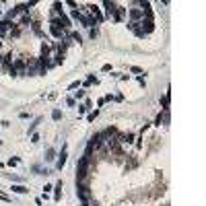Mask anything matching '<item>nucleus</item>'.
<instances>
[{"mask_svg": "<svg viewBox=\"0 0 206 206\" xmlns=\"http://www.w3.org/2000/svg\"><path fill=\"white\" fill-rule=\"evenodd\" d=\"M103 6H105L107 19H109L111 23H122L124 19H126V8H124V6L116 4V2H109V0H105Z\"/></svg>", "mask_w": 206, "mask_h": 206, "instance_id": "obj_1", "label": "nucleus"}, {"mask_svg": "<svg viewBox=\"0 0 206 206\" xmlns=\"http://www.w3.org/2000/svg\"><path fill=\"white\" fill-rule=\"evenodd\" d=\"M84 8H87V12H89V15H91V17H93V19L97 21V25L105 21V17H103V12H101V8H99L97 4H89V6H84Z\"/></svg>", "mask_w": 206, "mask_h": 206, "instance_id": "obj_2", "label": "nucleus"}, {"mask_svg": "<svg viewBox=\"0 0 206 206\" xmlns=\"http://www.w3.org/2000/svg\"><path fill=\"white\" fill-rule=\"evenodd\" d=\"M171 122V116H169V109H161V114L155 118V126H167Z\"/></svg>", "mask_w": 206, "mask_h": 206, "instance_id": "obj_3", "label": "nucleus"}, {"mask_svg": "<svg viewBox=\"0 0 206 206\" xmlns=\"http://www.w3.org/2000/svg\"><path fill=\"white\" fill-rule=\"evenodd\" d=\"M142 21V10L140 8H130L128 10V23H140Z\"/></svg>", "mask_w": 206, "mask_h": 206, "instance_id": "obj_4", "label": "nucleus"}, {"mask_svg": "<svg viewBox=\"0 0 206 206\" xmlns=\"http://www.w3.org/2000/svg\"><path fill=\"white\" fill-rule=\"evenodd\" d=\"M66 144H62V151H60V155H58V161H56V169L58 171H62L64 169V165H66Z\"/></svg>", "mask_w": 206, "mask_h": 206, "instance_id": "obj_5", "label": "nucleus"}, {"mask_svg": "<svg viewBox=\"0 0 206 206\" xmlns=\"http://www.w3.org/2000/svg\"><path fill=\"white\" fill-rule=\"evenodd\" d=\"M62 186H64L62 179L56 181V186H54V200H56V202H60V198H62Z\"/></svg>", "mask_w": 206, "mask_h": 206, "instance_id": "obj_6", "label": "nucleus"}, {"mask_svg": "<svg viewBox=\"0 0 206 206\" xmlns=\"http://www.w3.org/2000/svg\"><path fill=\"white\" fill-rule=\"evenodd\" d=\"M21 33H23V29H21L19 25H12V27L8 29V37H15V39H19V37H21Z\"/></svg>", "mask_w": 206, "mask_h": 206, "instance_id": "obj_7", "label": "nucleus"}, {"mask_svg": "<svg viewBox=\"0 0 206 206\" xmlns=\"http://www.w3.org/2000/svg\"><path fill=\"white\" fill-rule=\"evenodd\" d=\"M169 101H171V93L167 91L163 97H161V109H169Z\"/></svg>", "mask_w": 206, "mask_h": 206, "instance_id": "obj_8", "label": "nucleus"}, {"mask_svg": "<svg viewBox=\"0 0 206 206\" xmlns=\"http://www.w3.org/2000/svg\"><path fill=\"white\" fill-rule=\"evenodd\" d=\"M138 165H140V161H138V159H134V157L126 159V167H128V169H136Z\"/></svg>", "mask_w": 206, "mask_h": 206, "instance_id": "obj_9", "label": "nucleus"}, {"mask_svg": "<svg viewBox=\"0 0 206 206\" xmlns=\"http://www.w3.org/2000/svg\"><path fill=\"white\" fill-rule=\"evenodd\" d=\"M70 41H76L79 45H82V35L79 31H70Z\"/></svg>", "mask_w": 206, "mask_h": 206, "instance_id": "obj_10", "label": "nucleus"}, {"mask_svg": "<svg viewBox=\"0 0 206 206\" xmlns=\"http://www.w3.org/2000/svg\"><path fill=\"white\" fill-rule=\"evenodd\" d=\"M97 76H95V74H89V79H87V81L82 82V84H84V87H91V84H97Z\"/></svg>", "mask_w": 206, "mask_h": 206, "instance_id": "obj_11", "label": "nucleus"}, {"mask_svg": "<svg viewBox=\"0 0 206 206\" xmlns=\"http://www.w3.org/2000/svg\"><path fill=\"white\" fill-rule=\"evenodd\" d=\"M12 192H17V194H27L29 188H25V186H12Z\"/></svg>", "mask_w": 206, "mask_h": 206, "instance_id": "obj_12", "label": "nucleus"}, {"mask_svg": "<svg viewBox=\"0 0 206 206\" xmlns=\"http://www.w3.org/2000/svg\"><path fill=\"white\" fill-rule=\"evenodd\" d=\"M52 120H54V122H60V120H62V111H60V109H54V111H52Z\"/></svg>", "mask_w": 206, "mask_h": 206, "instance_id": "obj_13", "label": "nucleus"}, {"mask_svg": "<svg viewBox=\"0 0 206 206\" xmlns=\"http://www.w3.org/2000/svg\"><path fill=\"white\" fill-rule=\"evenodd\" d=\"M39 124H41V118H37L35 122H33V124H31V126H29V134H35V128H37Z\"/></svg>", "mask_w": 206, "mask_h": 206, "instance_id": "obj_14", "label": "nucleus"}, {"mask_svg": "<svg viewBox=\"0 0 206 206\" xmlns=\"http://www.w3.org/2000/svg\"><path fill=\"white\" fill-rule=\"evenodd\" d=\"M89 37H91V39H97V37H99V29H97V27H95V29H89Z\"/></svg>", "mask_w": 206, "mask_h": 206, "instance_id": "obj_15", "label": "nucleus"}, {"mask_svg": "<svg viewBox=\"0 0 206 206\" xmlns=\"http://www.w3.org/2000/svg\"><path fill=\"white\" fill-rule=\"evenodd\" d=\"M97 116H99V109H95V111H91V114L87 116V120H89V122H95V120H97Z\"/></svg>", "mask_w": 206, "mask_h": 206, "instance_id": "obj_16", "label": "nucleus"}, {"mask_svg": "<svg viewBox=\"0 0 206 206\" xmlns=\"http://www.w3.org/2000/svg\"><path fill=\"white\" fill-rule=\"evenodd\" d=\"M54 155H56V151H54V148H47V151H45V161H52Z\"/></svg>", "mask_w": 206, "mask_h": 206, "instance_id": "obj_17", "label": "nucleus"}, {"mask_svg": "<svg viewBox=\"0 0 206 206\" xmlns=\"http://www.w3.org/2000/svg\"><path fill=\"white\" fill-rule=\"evenodd\" d=\"M6 37H8V31H6V29H4V27L0 25V39L4 41V39H6Z\"/></svg>", "mask_w": 206, "mask_h": 206, "instance_id": "obj_18", "label": "nucleus"}, {"mask_svg": "<svg viewBox=\"0 0 206 206\" xmlns=\"http://www.w3.org/2000/svg\"><path fill=\"white\" fill-rule=\"evenodd\" d=\"M79 87H81V81H74V82L68 84V91H74V89H79Z\"/></svg>", "mask_w": 206, "mask_h": 206, "instance_id": "obj_19", "label": "nucleus"}, {"mask_svg": "<svg viewBox=\"0 0 206 206\" xmlns=\"http://www.w3.org/2000/svg\"><path fill=\"white\" fill-rule=\"evenodd\" d=\"M84 97V91H74V95H72V99L76 101V99H82Z\"/></svg>", "mask_w": 206, "mask_h": 206, "instance_id": "obj_20", "label": "nucleus"}, {"mask_svg": "<svg viewBox=\"0 0 206 206\" xmlns=\"http://www.w3.org/2000/svg\"><path fill=\"white\" fill-rule=\"evenodd\" d=\"M130 72H134V74H142V68H138V66H130Z\"/></svg>", "mask_w": 206, "mask_h": 206, "instance_id": "obj_21", "label": "nucleus"}, {"mask_svg": "<svg viewBox=\"0 0 206 206\" xmlns=\"http://www.w3.org/2000/svg\"><path fill=\"white\" fill-rule=\"evenodd\" d=\"M87 111H89V107H87V105H79V116L87 114Z\"/></svg>", "mask_w": 206, "mask_h": 206, "instance_id": "obj_22", "label": "nucleus"}, {"mask_svg": "<svg viewBox=\"0 0 206 206\" xmlns=\"http://www.w3.org/2000/svg\"><path fill=\"white\" fill-rule=\"evenodd\" d=\"M8 165H10V167L19 165V157H12V159H8Z\"/></svg>", "mask_w": 206, "mask_h": 206, "instance_id": "obj_23", "label": "nucleus"}, {"mask_svg": "<svg viewBox=\"0 0 206 206\" xmlns=\"http://www.w3.org/2000/svg\"><path fill=\"white\" fill-rule=\"evenodd\" d=\"M66 103H68V105H70V107H74V105H76V101H74V99H72V97H66Z\"/></svg>", "mask_w": 206, "mask_h": 206, "instance_id": "obj_24", "label": "nucleus"}, {"mask_svg": "<svg viewBox=\"0 0 206 206\" xmlns=\"http://www.w3.org/2000/svg\"><path fill=\"white\" fill-rule=\"evenodd\" d=\"M103 101H105V103H107V101H114V95H111V93H107V95L103 97Z\"/></svg>", "mask_w": 206, "mask_h": 206, "instance_id": "obj_25", "label": "nucleus"}, {"mask_svg": "<svg viewBox=\"0 0 206 206\" xmlns=\"http://www.w3.org/2000/svg\"><path fill=\"white\" fill-rule=\"evenodd\" d=\"M138 84H140V87H146V81H144V76H138Z\"/></svg>", "mask_w": 206, "mask_h": 206, "instance_id": "obj_26", "label": "nucleus"}, {"mask_svg": "<svg viewBox=\"0 0 206 206\" xmlns=\"http://www.w3.org/2000/svg\"><path fill=\"white\" fill-rule=\"evenodd\" d=\"M101 70H103V72H111V64H105Z\"/></svg>", "mask_w": 206, "mask_h": 206, "instance_id": "obj_27", "label": "nucleus"}, {"mask_svg": "<svg viewBox=\"0 0 206 206\" xmlns=\"http://www.w3.org/2000/svg\"><path fill=\"white\" fill-rule=\"evenodd\" d=\"M31 142H39V134H31Z\"/></svg>", "mask_w": 206, "mask_h": 206, "instance_id": "obj_28", "label": "nucleus"}, {"mask_svg": "<svg viewBox=\"0 0 206 206\" xmlns=\"http://www.w3.org/2000/svg\"><path fill=\"white\" fill-rule=\"evenodd\" d=\"M35 204H37V206H43V202H41V198H35Z\"/></svg>", "mask_w": 206, "mask_h": 206, "instance_id": "obj_29", "label": "nucleus"}, {"mask_svg": "<svg viewBox=\"0 0 206 206\" xmlns=\"http://www.w3.org/2000/svg\"><path fill=\"white\" fill-rule=\"evenodd\" d=\"M0 66H2V54H0Z\"/></svg>", "mask_w": 206, "mask_h": 206, "instance_id": "obj_30", "label": "nucleus"}, {"mask_svg": "<svg viewBox=\"0 0 206 206\" xmlns=\"http://www.w3.org/2000/svg\"><path fill=\"white\" fill-rule=\"evenodd\" d=\"M0 15H2V8H0Z\"/></svg>", "mask_w": 206, "mask_h": 206, "instance_id": "obj_31", "label": "nucleus"}]
</instances>
